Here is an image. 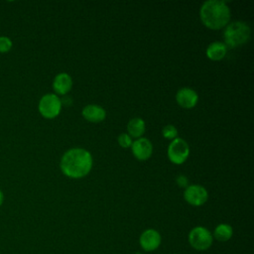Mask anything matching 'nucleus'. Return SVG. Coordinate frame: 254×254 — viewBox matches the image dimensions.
<instances>
[{"instance_id": "nucleus-1", "label": "nucleus", "mask_w": 254, "mask_h": 254, "mask_svg": "<svg viewBox=\"0 0 254 254\" xmlns=\"http://www.w3.org/2000/svg\"><path fill=\"white\" fill-rule=\"evenodd\" d=\"M91 154L82 148L67 150L61 159V170L64 175L71 179H80L88 175L92 168Z\"/></svg>"}, {"instance_id": "nucleus-2", "label": "nucleus", "mask_w": 254, "mask_h": 254, "mask_svg": "<svg viewBox=\"0 0 254 254\" xmlns=\"http://www.w3.org/2000/svg\"><path fill=\"white\" fill-rule=\"evenodd\" d=\"M199 16L205 27L211 30H219L229 23L230 9L224 1L208 0L201 5Z\"/></svg>"}, {"instance_id": "nucleus-3", "label": "nucleus", "mask_w": 254, "mask_h": 254, "mask_svg": "<svg viewBox=\"0 0 254 254\" xmlns=\"http://www.w3.org/2000/svg\"><path fill=\"white\" fill-rule=\"evenodd\" d=\"M251 36V29L241 21H235L225 26L223 38L225 46L229 48H236L247 43Z\"/></svg>"}, {"instance_id": "nucleus-4", "label": "nucleus", "mask_w": 254, "mask_h": 254, "mask_svg": "<svg viewBox=\"0 0 254 254\" xmlns=\"http://www.w3.org/2000/svg\"><path fill=\"white\" fill-rule=\"evenodd\" d=\"M212 240V234L203 226H196L189 233V242L190 246L198 251L207 250L211 246Z\"/></svg>"}, {"instance_id": "nucleus-5", "label": "nucleus", "mask_w": 254, "mask_h": 254, "mask_svg": "<svg viewBox=\"0 0 254 254\" xmlns=\"http://www.w3.org/2000/svg\"><path fill=\"white\" fill-rule=\"evenodd\" d=\"M39 111L47 119L57 117L62 109V100L55 93H48L42 96L39 102Z\"/></svg>"}, {"instance_id": "nucleus-6", "label": "nucleus", "mask_w": 254, "mask_h": 254, "mask_svg": "<svg viewBox=\"0 0 254 254\" xmlns=\"http://www.w3.org/2000/svg\"><path fill=\"white\" fill-rule=\"evenodd\" d=\"M168 158L169 160L176 164L181 165L186 162L190 155V147L186 140L182 138H175L168 147Z\"/></svg>"}, {"instance_id": "nucleus-7", "label": "nucleus", "mask_w": 254, "mask_h": 254, "mask_svg": "<svg viewBox=\"0 0 254 254\" xmlns=\"http://www.w3.org/2000/svg\"><path fill=\"white\" fill-rule=\"evenodd\" d=\"M184 198L190 205L200 206L206 202L208 198V192L202 186L190 185L188 186L184 191Z\"/></svg>"}, {"instance_id": "nucleus-8", "label": "nucleus", "mask_w": 254, "mask_h": 254, "mask_svg": "<svg viewBox=\"0 0 254 254\" xmlns=\"http://www.w3.org/2000/svg\"><path fill=\"white\" fill-rule=\"evenodd\" d=\"M131 150L132 154L137 160L146 161L153 153V145L149 139L141 137L132 142Z\"/></svg>"}, {"instance_id": "nucleus-9", "label": "nucleus", "mask_w": 254, "mask_h": 254, "mask_svg": "<svg viewBox=\"0 0 254 254\" xmlns=\"http://www.w3.org/2000/svg\"><path fill=\"white\" fill-rule=\"evenodd\" d=\"M176 100L181 107L190 109L196 105L198 95L195 90L190 87H183L178 90L176 94Z\"/></svg>"}, {"instance_id": "nucleus-10", "label": "nucleus", "mask_w": 254, "mask_h": 254, "mask_svg": "<svg viewBox=\"0 0 254 254\" xmlns=\"http://www.w3.org/2000/svg\"><path fill=\"white\" fill-rule=\"evenodd\" d=\"M161 240V235L157 230L147 229L141 234L139 242L145 251H154L160 246Z\"/></svg>"}, {"instance_id": "nucleus-11", "label": "nucleus", "mask_w": 254, "mask_h": 254, "mask_svg": "<svg viewBox=\"0 0 254 254\" xmlns=\"http://www.w3.org/2000/svg\"><path fill=\"white\" fill-rule=\"evenodd\" d=\"M72 87V78L66 72L57 74L53 81V88L57 94L65 95Z\"/></svg>"}, {"instance_id": "nucleus-12", "label": "nucleus", "mask_w": 254, "mask_h": 254, "mask_svg": "<svg viewBox=\"0 0 254 254\" xmlns=\"http://www.w3.org/2000/svg\"><path fill=\"white\" fill-rule=\"evenodd\" d=\"M81 114L85 120L93 123L101 122L106 117L105 109L97 104H88L84 106Z\"/></svg>"}, {"instance_id": "nucleus-13", "label": "nucleus", "mask_w": 254, "mask_h": 254, "mask_svg": "<svg viewBox=\"0 0 254 254\" xmlns=\"http://www.w3.org/2000/svg\"><path fill=\"white\" fill-rule=\"evenodd\" d=\"M227 53V47L221 42L211 43L205 51L206 57L211 61H220L222 60Z\"/></svg>"}, {"instance_id": "nucleus-14", "label": "nucleus", "mask_w": 254, "mask_h": 254, "mask_svg": "<svg viewBox=\"0 0 254 254\" xmlns=\"http://www.w3.org/2000/svg\"><path fill=\"white\" fill-rule=\"evenodd\" d=\"M145 122L143 119L136 117V118H132L128 124H127V131H128V135L134 138H141V136L144 134L145 132Z\"/></svg>"}, {"instance_id": "nucleus-15", "label": "nucleus", "mask_w": 254, "mask_h": 254, "mask_svg": "<svg viewBox=\"0 0 254 254\" xmlns=\"http://www.w3.org/2000/svg\"><path fill=\"white\" fill-rule=\"evenodd\" d=\"M233 234V229L229 224L220 223L218 224L213 232V236L216 240L220 242H225L231 238Z\"/></svg>"}, {"instance_id": "nucleus-16", "label": "nucleus", "mask_w": 254, "mask_h": 254, "mask_svg": "<svg viewBox=\"0 0 254 254\" xmlns=\"http://www.w3.org/2000/svg\"><path fill=\"white\" fill-rule=\"evenodd\" d=\"M162 134H163L164 138L174 140L178 136V130H177V128L174 125L169 124V125L164 126V128L162 130Z\"/></svg>"}, {"instance_id": "nucleus-17", "label": "nucleus", "mask_w": 254, "mask_h": 254, "mask_svg": "<svg viewBox=\"0 0 254 254\" xmlns=\"http://www.w3.org/2000/svg\"><path fill=\"white\" fill-rule=\"evenodd\" d=\"M12 48V41L6 36L0 37V53H7Z\"/></svg>"}, {"instance_id": "nucleus-18", "label": "nucleus", "mask_w": 254, "mask_h": 254, "mask_svg": "<svg viewBox=\"0 0 254 254\" xmlns=\"http://www.w3.org/2000/svg\"><path fill=\"white\" fill-rule=\"evenodd\" d=\"M117 141H118V144H119L122 148H129V147H131L132 142H133L132 139H131V137H130L127 133H122V134H120V135L118 136Z\"/></svg>"}, {"instance_id": "nucleus-19", "label": "nucleus", "mask_w": 254, "mask_h": 254, "mask_svg": "<svg viewBox=\"0 0 254 254\" xmlns=\"http://www.w3.org/2000/svg\"><path fill=\"white\" fill-rule=\"evenodd\" d=\"M176 182H177L178 186L181 187V188H185V187H187L188 184H189V180H188V178H187L185 175H180V176H178L177 179H176Z\"/></svg>"}, {"instance_id": "nucleus-20", "label": "nucleus", "mask_w": 254, "mask_h": 254, "mask_svg": "<svg viewBox=\"0 0 254 254\" xmlns=\"http://www.w3.org/2000/svg\"><path fill=\"white\" fill-rule=\"evenodd\" d=\"M3 200H4V195H3V192L0 190V206L3 203Z\"/></svg>"}, {"instance_id": "nucleus-21", "label": "nucleus", "mask_w": 254, "mask_h": 254, "mask_svg": "<svg viewBox=\"0 0 254 254\" xmlns=\"http://www.w3.org/2000/svg\"><path fill=\"white\" fill-rule=\"evenodd\" d=\"M136 254H140V253H136Z\"/></svg>"}]
</instances>
